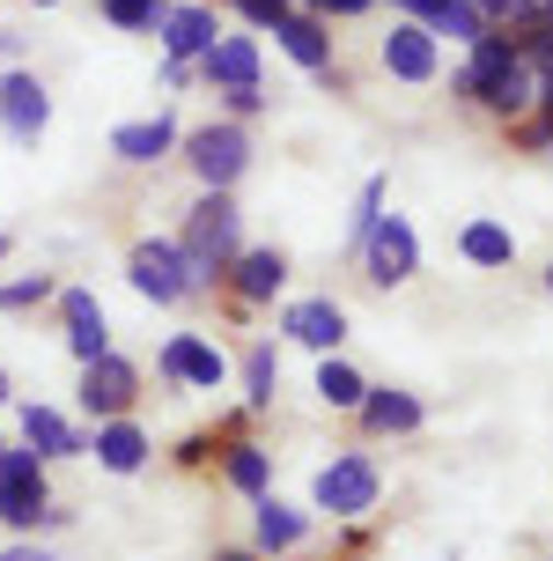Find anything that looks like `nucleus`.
<instances>
[{
	"label": "nucleus",
	"instance_id": "nucleus-12",
	"mask_svg": "<svg viewBox=\"0 0 553 561\" xmlns=\"http://www.w3.org/2000/svg\"><path fill=\"white\" fill-rule=\"evenodd\" d=\"M59 310H67V347H74V363H96V355L111 347L104 304H96L89 288H59Z\"/></svg>",
	"mask_w": 553,
	"mask_h": 561
},
{
	"label": "nucleus",
	"instance_id": "nucleus-9",
	"mask_svg": "<svg viewBox=\"0 0 553 561\" xmlns=\"http://www.w3.org/2000/svg\"><path fill=\"white\" fill-rule=\"evenodd\" d=\"M280 333L303 340V347H318V355H332V347L347 340V310L332 304V296H303V304L280 310Z\"/></svg>",
	"mask_w": 553,
	"mask_h": 561
},
{
	"label": "nucleus",
	"instance_id": "nucleus-42",
	"mask_svg": "<svg viewBox=\"0 0 553 561\" xmlns=\"http://www.w3.org/2000/svg\"><path fill=\"white\" fill-rule=\"evenodd\" d=\"M546 288H553V266H546Z\"/></svg>",
	"mask_w": 553,
	"mask_h": 561
},
{
	"label": "nucleus",
	"instance_id": "nucleus-11",
	"mask_svg": "<svg viewBox=\"0 0 553 561\" xmlns=\"http://www.w3.org/2000/svg\"><path fill=\"white\" fill-rule=\"evenodd\" d=\"M384 67L399 75V82H436V30L428 23H391Z\"/></svg>",
	"mask_w": 553,
	"mask_h": 561
},
{
	"label": "nucleus",
	"instance_id": "nucleus-19",
	"mask_svg": "<svg viewBox=\"0 0 553 561\" xmlns=\"http://www.w3.org/2000/svg\"><path fill=\"white\" fill-rule=\"evenodd\" d=\"M480 104H487V112H502V118L531 112V104H539V75H531V59H509L495 82L480 89Z\"/></svg>",
	"mask_w": 553,
	"mask_h": 561
},
{
	"label": "nucleus",
	"instance_id": "nucleus-1",
	"mask_svg": "<svg viewBox=\"0 0 553 561\" xmlns=\"http://www.w3.org/2000/svg\"><path fill=\"white\" fill-rule=\"evenodd\" d=\"M244 252V215H237V199L229 193H207L185 215V229H177V259H185V296H199V288H215V280H229V259Z\"/></svg>",
	"mask_w": 553,
	"mask_h": 561
},
{
	"label": "nucleus",
	"instance_id": "nucleus-35",
	"mask_svg": "<svg viewBox=\"0 0 553 561\" xmlns=\"http://www.w3.org/2000/svg\"><path fill=\"white\" fill-rule=\"evenodd\" d=\"M177 458H185V466H207V458H215V436H193V444L177 450Z\"/></svg>",
	"mask_w": 553,
	"mask_h": 561
},
{
	"label": "nucleus",
	"instance_id": "nucleus-38",
	"mask_svg": "<svg viewBox=\"0 0 553 561\" xmlns=\"http://www.w3.org/2000/svg\"><path fill=\"white\" fill-rule=\"evenodd\" d=\"M539 30H553V0H539Z\"/></svg>",
	"mask_w": 553,
	"mask_h": 561
},
{
	"label": "nucleus",
	"instance_id": "nucleus-31",
	"mask_svg": "<svg viewBox=\"0 0 553 561\" xmlns=\"http://www.w3.org/2000/svg\"><path fill=\"white\" fill-rule=\"evenodd\" d=\"M384 215V178H369L361 185V207H355V252H361V237H369V222Z\"/></svg>",
	"mask_w": 553,
	"mask_h": 561
},
{
	"label": "nucleus",
	"instance_id": "nucleus-33",
	"mask_svg": "<svg viewBox=\"0 0 553 561\" xmlns=\"http://www.w3.org/2000/svg\"><path fill=\"white\" fill-rule=\"evenodd\" d=\"M229 8H237L244 23H258V30H274L280 15H288V0H229Z\"/></svg>",
	"mask_w": 553,
	"mask_h": 561
},
{
	"label": "nucleus",
	"instance_id": "nucleus-15",
	"mask_svg": "<svg viewBox=\"0 0 553 561\" xmlns=\"http://www.w3.org/2000/svg\"><path fill=\"white\" fill-rule=\"evenodd\" d=\"M170 148H177V118H170V112L134 118V126L111 134V156H118V163H163Z\"/></svg>",
	"mask_w": 553,
	"mask_h": 561
},
{
	"label": "nucleus",
	"instance_id": "nucleus-10",
	"mask_svg": "<svg viewBox=\"0 0 553 561\" xmlns=\"http://www.w3.org/2000/svg\"><path fill=\"white\" fill-rule=\"evenodd\" d=\"M45 118H53V96L37 75H0V126L15 140H37L45 134Z\"/></svg>",
	"mask_w": 553,
	"mask_h": 561
},
{
	"label": "nucleus",
	"instance_id": "nucleus-27",
	"mask_svg": "<svg viewBox=\"0 0 553 561\" xmlns=\"http://www.w3.org/2000/svg\"><path fill=\"white\" fill-rule=\"evenodd\" d=\"M361 392H369V385H361L347 363H325V369H318V399H325V407H339V414H355Z\"/></svg>",
	"mask_w": 553,
	"mask_h": 561
},
{
	"label": "nucleus",
	"instance_id": "nucleus-2",
	"mask_svg": "<svg viewBox=\"0 0 553 561\" xmlns=\"http://www.w3.org/2000/svg\"><path fill=\"white\" fill-rule=\"evenodd\" d=\"M53 510V488H45V458L37 450H0V525L15 533H37Z\"/></svg>",
	"mask_w": 553,
	"mask_h": 561
},
{
	"label": "nucleus",
	"instance_id": "nucleus-37",
	"mask_svg": "<svg viewBox=\"0 0 553 561\" xmlns=\"http://www.w3.org/2000/svg\"><path fill=\"white\" fill-rule=\"evenodd\" d=\"M399 8H414V15H420V23H428V15H436V8H442V0H399Z\"/></svg>",
	"mask_w": 553,
	"mask_h": 561
},
{
	"label": "nucleus",
	"instance_id": "nucleus-13",
	"mask_svg": "<svg viewBox=\"0 0 553 561\" xmlns=\"http://www.w3.org/2000/svg\"><path fill=\"white\" fill-rule=\"evenodd\" d=\"M274 37H280V53L296 59V67H310V75H332V37H325V15H296V8H288V15H280L274 23Z\"/></svg>",
	"mask_w": 553,
	"mask_h": 561
},
{
	"label": "nucleus",
	"instance_id": "nucleus-18",
	"mask_svg": "<svg viewBox=\"0 0 553 561\" xmlns=\"http://www.w3.org/2000/svg\"><path fill=\"white\" fill-rule=\"evenodd\" d=\"M229 280H237L244 304H274L280 280H288V259H280V252H237V259H229Z\"/></svg>",
	"mask_w": 553,
	"mask_h": 561
},
{
	"label": "nucleus",
	"instance_id": "nucleus-4",
	"mask_svg": "<svg viewBox=\"0 0 553 561\" xmlns=\"http://www.w3.org/2000/svg\"><path fill=\"white\" fill-rule=\"evenodd\" d=\"M361 266H369V280L399 288V280L420 266V237L399 222V215H377V222H369V237H361Z\"/></svg>",
	"mask_w": 553,
	"mask_h": 561
},
{
	"label": "nucleus",
	"instance_id": "nucleus-28",
	"mask_svg": "<svg viewBox=\"0 0 553 561\" xmlns=\"http://www.w3.org/2000/svg\"><path fill=\"white\" fill-rule=\"evenodd\" d=\"M170 15V0H104V23L111 30H155Z\"/></svg>",
	"mask_w": 553,
	"mask_h": 561
},
{
	"label": "nucleus",
	"instance_id": "nucleus-24",
	"mask_svg": "<svg viewBox=\"0 0 553 561\" xmlns=\"http://www.w3.org/2000/svg\"><path fill=\"white\" fill-rule=\"evenodd\" d=\"M274 392H280V355H274V340H258L244 355V399L251 407H274Z\"/></svg>",
	"mask_w": 553,
	"mask_h": 561
},
{
	"label": "nucleus",
	"instance_id": "nucleus-43",
	"mask_svg": "<svg viewBox=\"0 0 553 561\" xmlns=\"http://www.w3.org/2000/svg\"><path fill=\"white\" fill-rule=\"evenodd\" d=\"M37 8H53V0H37Z\"/></svg>",
	"mask_w": 553,
	"mask_h": 561
},
{
	"label": "nucleus",
	"instance_id": "nucleus-40",
	"mask_svg": "<svg viewBox=\"0 0 553 561\" xmlns=\"http://www.w3.org/2000/svg\"><path fill=\"white\" fill-rule=\"evenodd\" d=\"M8 252H15V237H0V259H8Z\"/></svg>",
	"mask_w": 553,
	"mask_h": 561
},
{
	"label": "nucleus",
	"instance_id": "nucleus-44",
	"mask_svg": "<svg viewBox=\"0 0 553 561\" xmlns=\"http://www.w3.org/2000/svg\"><path fill=\"white\" fill-rule=\"evenodd\" d=\"M0 45H8V37H0Z\"/></svg>",
	"mask_w": 553,
	"mask_h": 561
},
{
	"label": "nucleus",
	"instance_id": "nucleus-22",
	"mask_svg": "<svg viewBox=\"0 0 553 561\" xmlns=\"http://www.w3.org/2000/svg\"><path fill=\"white\" fill-rule=\"evenodd\" d=\"M458 252H465L472 266H509V259H517V237H509L502 222H465Z\"/></svg>",
	"mask_w": 553,
	"mask_h": 561
},
{
	"label": "nucleus",
	"instance_id": "nucleus-21",
	"mask_svg": "<svg viewBox=\"0 0 553 561\" xmlns=\"http://www.w3.org/2000/svg\"><path fill=\"white\" fill-rule=\"evenodd\" d=\"M361 421H369V428H377V436H406V428H420V399L414 392H361V407H355Z\"/></svg>",
	"mask_w": 553,
	"mask_h": 561
},
{
	"label": "nucleus",
	"instance_id": "nucleus-41",
	"mask_svg": "<svg viewBox=\"0 0 553 561\" xmlns=\"http://www.w3.org/2000/svg\"><path fill=\"white\" fill-rule=\"evenodd\" d=\"M0 399H8V369H0Z\"/></svg>",
	"mask_w": 553,
	"mask_h": 561
},
{
	"label": "nucleus",
	"instance_id": "nucleus-32",
	"mask_svg": "<svg viewBox=\"0 0 553 561\" xmlns=\"http://www.w3.org/2000/svg\"><path fill=\"white\" fill-rule=\"evenodd\" d=\"M221 104H229V118H258V112H266V89H258V82L221 89Z\"/></svg>",
	"mask_w": 553,
	"mask_h": 561
},
{
	"label": "nucleus",
	"instance_id": "nucleus-23",
	"mask_svg": "<svg viewBox=\"0 0 553 561\" xmlns=\"http://www.w3.org/2000/svg\"><path fill=\"white\" fill-rule=\"evenodd\" d=\"M221 473H229V488H244V495H266L274 458H266L258 444H229V450H221Z\"/></svg>",
	"mask_w": 553,
	"mask_h": 561
},
{
	"label": "nucleus",
	"instance_id": "nucleus-34",
	"mask_svg": "<svg viewBox=\"0 0 553 561\" xmlns=\"http://www.w3.org/2000/svg\"><path fill=\"white\" fill-rule=\"evenodd\" d=\"M310 15H369V8H377V0H303Z\"/></svg>",
	"mask_w": 553,
	"mask_h": 561
},
{
	"label": "nucleus",
	"instance_id": "nucleus-45",
	"mask_svg": "<svg viewBox=\"0 0 553 561\" xmlns=\"http://www.w3.org/2000/svg\"><path fill=\"white\" fill-rule=\"evenodd\" d=\"M0 450H8V444H0Z\"/></svg>",
	"mask_w": 553,
	"mask_h": 561
},
{
	"label": "nucleus",
	"instance_id": "nucleus-30",
	"mask_svg": "<svg viewBox=\"0 0 553 561\" xmlns=\"http://www.w3.org/2000/svg\"><path fill=\"white\" fill-rule=\"evenodd\" d=\"M45 296H53V274H23L0 288V310H30V304H45Z\"/></svg>",
	"mask_w": 553,
	"mask_h": 561
},
{
	"label": "nucleus",
	"instance_id": "nucleus-25",
	"mask_svg": "<svg viewBox=\"0 0 553 561\" xmlns=\"http://www.w3.org/2000/svg\"><path fill=\"white\" fill-rule=\"evenodd\" d=\"M296 539H303V517L288 503H274V495H258V547L280 554V547H296Z\"/></svg>",
	"mask_w": 553,
	"mask_h": 561
},
{
	"label": "nucleus",
	"instance_id": "nucleus-29",
	"mask_svg": "<svg viewBox=\"0 0 553 561\" xmlns=\"http://www.w3.org/2000/svg\"><path fill=\"white\" fill-rule=\"evenodd\" d=\"M480 15H487V30L495 23H517V30H539V0H472Z\"/></svg>",
	"mask_w": 553,
	"mask_h": 561
},
{
	"label": "nucleus",
	"instance_id": "nucleus-17",
	"mask_svg": "<svg viewBox=\"0 0 553 561\" xmlns=\"http://www.w3.org/2000/svg\"><path fill=\"white\" fill-rule=\"evenodd\" d=\"M155 30H163V53H170V59H199V53H207V45L221 37L215 8H170Z\"/></svg>",
	"mask_w": 553,
	"mask_h": 561
},
{
	"label": "nucleus",
	"instance_id": "nucleus-36",
	"mask_svg": "<svg viewBox=\"0 0 553 561\" xmlns=\"http://www.w3.org/2000/svg\"><path fill=\"white\" fill-rule=\"evenodd\" d=\"M0 561H53V554H45V547H8Z\"/></svg>",
	"mask_w": 553,
	"mask_h": 561
},
{
	"label": "nucleus",
	"instance_id": "nucleus-5",
	"mask_svg": "<svg viewBox=\"0 0 553 561\" xmlns=\"http://www.w3.org/2000/svg\"><path fill=\"white\" fill-rule=\"evenodd\" d=\"M134 399H140V369L126 363V355H111V347H104L96 363H82V407L96 421H118Z\"/></svg>",
	"mask_w": 553,
	"mask_h": 561
},
{
	"label": "nucleus",
	"instance_id": "nucleus-39",
	"mask_svg": "<svg viewBox=\"0 0 553 561\" xmlns=\"http://www.w3.org/2000/svg\"><path fill=\"white\" fill-rule=\"evenodd\" d=\"M215 561H258V554H244V547H229V554H215Z\"/></svg>",
	"mask_w": 553,
	"mask_h": 561
},
{
	"label": "nucleus",
	"instance_id": "nucleus-14",
	"mask_svg": "<svg viewBox=\"0 0 553 561\" xmlns=\"http://www.w3.org/2000/svg\"><path fill=\"white\" fill-rule=\"evenodd\" d=\"M23 444L37 458H82V450H96V436L89 428H67L53 407H23Z\"/></svg>",
	"mask_w": 553,
	"mask_h": 561
},
{
	"label": "nucleus",
	"instance_id": "nucleus-16",
	"mask_svg": "<svg viewBox=\"0 0 553 561\" xmlns=\"http://www.w3.org/2000/svg\"><path fill=\"white\" fill-rule=\"evenodd\" d=\"M199 75L215 89H244V82H258V45L251 37H215L207 53H199Z\"/></svg>",
	"mask_w": 553,
	"mask_h": 561
},
{
	"label": "nucleus",
	"instance_id": "nucleus-3",
	"mask_svg": "<svg viewBox=\"0 0 553 561\" xmlns=\"http://www.w3.org/2000/svg\"><path fill=\"white\" fill-rule=\"evenodd\" d=\"M185 163H193V178L207 185V193H229V185L244 178V163H251V134L237 126V118L199 126V134H185Z\"/></svg>",
	"mask_w": 553,
	"mask_h": 561
},
{
	"label": "nucleus",
	"instance_id": "nucleus-7",
	"mask_svg": "<svg viewBox=\"0 0 553 561\" xmlns=\"http://www.w3.org/2000/svg\"><path fill=\"white\" fill-rule=\"evenodd\" d=\"M126 280H134L140 296H155V304H177V296H185V259H177V237H148V244H134Z\"/></svg>",
	"mask_w": 553,
	"mask_h": 561
},
{
	"label": "nucleus",
	"instance_id": "nucleus-6",
	"mask_svg": "<svg viewBox=\"0 0 553 561\" xmlns=\"http://www.w3.org/2000/svg\"><path fill=\"white\" fill-rule=\"evenodd\" d=\"M318 510L332 517H361V510H377V466L347 450V458H332L325 473H318Z\"/></svg>",
	"mask_w": 553,
	"mask_h": 561
},
{
	"label": "nucleus",
	"instance_id": "nucleus-20",
	"mask_svg": "<svg viewBox=\"0 0 553 561\" xmlns=\"http://www.w3.org/2000/svg\"><path fill=\"white\" fill-rule=\"evenodd\" d=\"M96 466H104V473H140V466H148V436H140L126 414L104 421V428H96Z\"/></svg>",
	"mask_w": 553,
	"mask_h": 561
},
{
	"label": "nucleus",
	"instance_id": "nucleus-8",
	"mask_svg": "<svg viewBox=\"0 0 553 561\" xmlns=\"http://www.w3.org/2000/svg\"><path fill=\"white\" fill-rule=\"evenodd\" d=\"M163 377H170V385H193V392H221L229 355H221L215 340H199V333H177L163 347Z\"/></svg>",
	"mask_w": 553,
	"mask_h": 561
},
{
	"label": "nucleus",
	"instance_id": "nucleus-26",
	"mask_svg": "<svg viewBox=\"0 0 553 561\" xmlns=\"http://www.w3.org/2000/svg\"><path fill=\"white\" fill-rule=\"evenodd\" d=\"M428 30H436V37H458V45H472V37H487V15H480L472 0H442L436 15H428Z\"/></svg>",
	"mask_w": 553,
	"mask_h": 561
}]
</instances>
